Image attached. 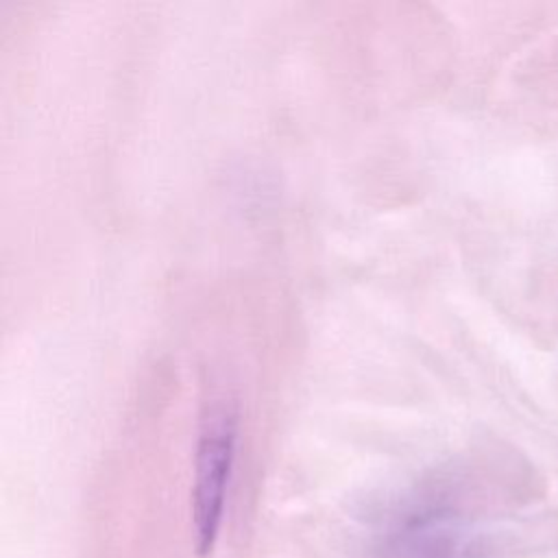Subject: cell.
I'll return each mask as SVG.
<instances>
[{
	"label": "cell",
	"instance_id": "1",
	"mask_svg": "<svg viewBox=\"0 0 558 558\" xmlns=\"http://www.w3.org/2000/svg\"><path fill=\"white\" fill-rule=\"evenodd\" d=\"M235 456V414L225 408H211L201 425L194 490H192V519L196 532V547L201 554L211 551L225 510L229 475Z\"/></svg>",
	"mask_w": 558,
	"mask_h": 558
}]
</instances>
